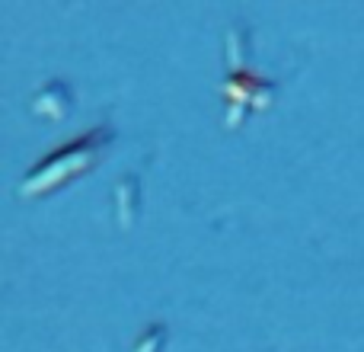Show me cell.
I'll list each match as a JSON object with an SVG mask.
<instances>
[{"instance_id": "obj_1", "label": "cell", "mask_w": 364, "mask_h": 352, "mask_svg": "<svg viewBox=\"0 0 364 352\" xmlns=\"http://www.w3.org/2000/svg\"><path fill=\"white\" fill-rule=\"evenodd\" d=\"M112 141V128L109 125H96L90 128L83 138L70 141L68 147L55 151L51 157H45L36 170L26 173V180L19 182V192L23 195H38V192H48V189L61 186L68 182L70 176H80L87 170H93V164L100 160V151Z\"/></svg>"}, {"instance_id": "obj_2", "label": "cell", "mask_w": 364, "mask_h": 352, "mask_svg": "<svg viewBox=\"0 0 364 352\" xmlns=\"http://www.w3.org/2000/svg\"><path fill=\"white\" fill-rule=\"evenodd\" d=\"M246 48H250V29L243 23H233L227 29V61L230 71H227V125H240L243 115L256 106H265V103L275 96L278 83L265 81V77H252V71L246 68Z\"/></svg>"}, {"instance_id": "obj_3", "label": "cell", "mask_w": 364, "mask_h": 352, "mask_svg": "<svg viewBox=\"0 0 364 352\" xmlns=\"http://www.w3.org/2000/svg\"><path fill=\"white\" fill-rule=\"evenodd\" d=\"M160 343H164V327L157 323V327H147L144 330V336L134 343V352H157Z\"/></svg>"}]
</instances>
